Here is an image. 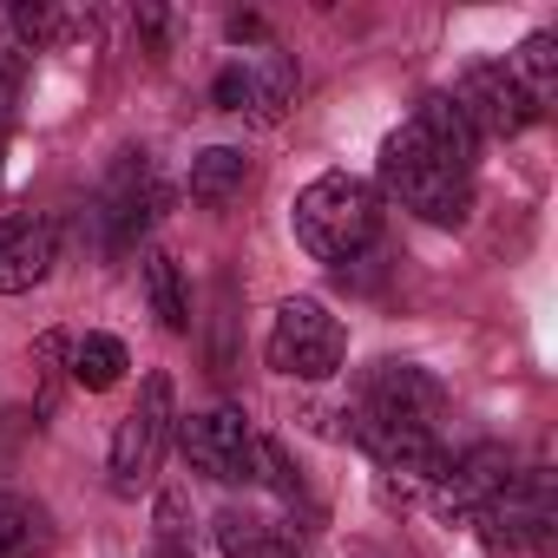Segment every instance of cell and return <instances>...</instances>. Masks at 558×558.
Returning a JSON list of instances; mask_svg holds the SVG:
<instances>
[{
    "mask_svg": "<svg viewBox=\"0 0 558 558\" xmlns=\"http://www.w3.org/2000/svg\"><path fill=\"white\" fill-rule=\"evenodd\" d=\"M381 178H388V191L401 197V210H414V217H427V223H440V230L466 223V210H473V178L447 171V165L421 145L414 125H401V132L381 145Z\"/></svg>",
    "mask_w": 558,
    "mask_h": 558,
    "instance_id": "obj_2",
    "label": "cell"
},
{
    "mask_svg": "<svg viewBox=\"0 0 558 558\" xmlns=\"http://www.w3.org/2000/svg\"><path fill=\"white\" fill-rule=\"evenodd\" d=\"M230 40H263V21H250V14H236V21H230Z\"/></svg>",
    "mask_w": 558,
    "mask_h": 558,
    "instance_id": "obj_21",
    "label": "cell"
},
{
    "mask_svg": "<svg viewBox=\"0 0 558 558\" xmlns=\"http://www.w3.org/2000/svg\"><path fill=\"white\" fill-rule=\"evenodd\" d=\"M447 408V388L421 368V362H381L368 375V421H388V427H434Z\"/></svg>",
    "mask_w": 558,
    "mask_h": 558,
    "instance_id": "obj_8",
    "label": "cell"
},
{
    "mask_svg": "<svg viewBox=\"0 0 558 558\" xmlns=\"http://www.w3.org/2000/svg\"><path fill=\"white\" fill-rule=\"evenodd\" d=\"M119 375H125V342H119V336H86V342L73 349V381H80L86 395L119 388Z\"/></svg>",
    "mask_w": 558,
    "mask_h": 558,
    "instance_id": "obj_17",
    "label": "cell"
},
{
    "mask_svg": "<svg viewBox=\"0 0 558 558\" xmlns=\"http://www.w3.org/2000/svg\"><path fill=\"white\" fill-rule=\"evenodd\" d=\"M60 263V230L53 223H8L0 230V296L40 290Z\"/></svg>",
    "mask_w": 558,
    "mask_h": 558,
    "instance_id": "obj_10",
    "label": "cell"
},
{
    "mask_svg": "<svg viewBox=\"0 0 558 558\" xmlns=\"http://www.w3.org/2000/svg\"><path fill=\"white\" fill-rule=\"evenodd\" d=\"M171 427H178V414H171V375H145V388H138V408L119 421V434H112V453H106L112 493H138V486L158 473Z\"/></svg>",
    "mask_w": 558,
    "mask_h": 558,
    "instance_id": "obj_4",
    "label": "cell"
},
{
    "mask_svg": "<svg viewBox=\"0 0 558 558\" xmlns=\"http://www.w3.org/2000/svg\"><path fill=\"white\" fill-rule=\"evenodd\" d=\"M243 184H250V158L236 151V145H210V151H197L191 158V197L197 204H230V197H243Z\"/></svg>",
    "mask_w": 558,
    "mask_h": 558,
    "instance_id": "obj_13",
    "label": "cell"
},
{
    "mask_svg": "<svg viewBox=\"0 0 558 558\" xmlns=\"http://www.w3.org/2000/svg\"><path fill=\"white\" fill-rule=\"evenodd\" d=\"M151 558H191V545H184V538H158V551H151Z\"/></svg>",
    "mask_w": 558,
    "mask_h": 558,
    "instance_id": "obj_22",
    "label": "cell"
},
{
    "mask_svg": "<svg viewBox=\"0 0 558 558\" xmlns=\"http://www.w3.org/2000/svg\"><path fill=\"white\" fill-rule=\"evenodd\" d=\"M506 73H512V80H519V86L538 99V86H551V80H558V40H551V34H532Z\"/></svg>",
    "mask_w": 558,
    "mask_h": 558,
    "instance_id": "obj_18",
    "label": "cell"
},
{
    "mask_svg": "<svg viewBox=\"0 0 558 558\" xmlns=\"http://www.w3.org/2000/svg\"><path fill=\"white\" fill-rule=\"evenodd\" d=\"M243 73H250V106H243V112H250L256 125H276V119L296 106V60H290V53L269 47V53H256Z\"/></svg>",
    "mask_w": 558,
    "mask_h": 558,
    "instance_id": "obj_12",
    "label": "cell"
},
{
    "mask_svg": "<svg viewBox=\"0 0 558 558\" xmlns=\"http://www.w3.org/2000/svg\"><path fill=\"white\" fill-rule=\"evenodd\" d=\"M263 355H269L276 375L329 381V375L342 368V355H349V336H342V323H336L316 296H290L283 310H276V323H269Z\"/></svg>",
    "mask_w": 558,
    "mask_h": 558,
    "instance_id": "obj_3",
    "label": "cell"
},
{
    "mask_svg": "<svg viewBox=\"0 0 558 558\" xmlns=\"http://www.w3.org/2000/svg\"><path fill=\"white\" fill-rule=\"evenodd\" d=\"M158 538H184V499L158 493Z\"/></svg>",
    "mask_w": 558,
    "mask_h": 558,
    "instance_id": "obj_20",
    "label": "cell"
},
{
    "mask_svg": "<svg viewBox=\"0 0 558 558\" xmlns=\"http://www.w3.org/2000/svg\"><path fill=\"white\" fill-rule=\"evenodd\" d=\"M210 99H217L223 112H243V106H250V73H243V66H223L217 86H210Z\"/></svg>",
    "mask_w": 558,
    "mask_h": 558,
    "instance_id": "obj_19",
    "label": "cell"
},
{
    "mask_svg": "<svg viewBox=\"0 0 558 558\" xmlns=\"http://www.w3.org/2000/svg\"><path fill=\"white\" fill-rule=\"evenodd\" d=\"M453 99H460V112H466V125H473L480 138H519V132L538 119V99H532L506 66H473Z\"/></svg>",
    "mask_w": 558,
    "mask_h": 558,
    "instance_id": "obj_7",
    "label": "cell"
},
{
    "mask_svg": "<svg viewBox=\"0 0 558 558\" xmlns=\"http://www.w3.org/2000/svg\"><path fill=\"white\" fill-rule=\"evenodd\" d=\"M47 538H53V525L34 499H0V558H40Z\"/></svg>",
    "mask_w": 558,
    "mask_h": 558,
    "instance_id": "obj_16",
    "label": "cell"
},
{
    "mask_svg": "<svg viewBox=\"0 0 558 558\" xmlns=\"http://www.w3.org/2000/svg\"><path fill=\"white\" fill-rule=\"evenodd\" d=\"M145 296H151V316L171 329V336H184L191 329V296H184V276H178V256H145Z\"/></svg>",
    "mask_w": 558,
    "mask_h": 558,
    "instance_id": "obj_15",
    "label": "cell"
},
{
    "mask_svg": "<svg viewBox=\"0 0 558 558\" xmlns=\"http://www.w3.org/2000/svg\"><path fill=\"white\" fill-rule=\"evenodd\" d=\"M165 184H158V165L145 158V151H125L119 165H112V178H106V191H99V223H106V250H132L151 223H158V210H165Z\"/></svg>",
    "mask_w": 558,
    "mask_h": 558,
    "instance_id": "obj_5",
    "label": "cell"
},
{
    "mask_svg": "<svg viewBox=\"0 0 558 558\" xmlns=\"http://www.w3.org/2000/svg\"><path fill=\"white\" fill-rule=\"evenodd\" d=\"M0 158H8V125H0Z\"/></svg>",
    "mask_w": 558,
    "mask_h": 558,
    "instance_id": "obj_23",
    "label": "cell"
},
{
    "mask_svg": "<svg viewBox=\"0 0 558 558\" xmlns=\"http://www.w3.org/2000/svg\"><path fill=\"white\" fill-rule=\"evenodd\" d=\"M414 132H421V145H427V151H434L447 171L473 178L480 132L466 125V112H460V99H453V93H427V99H421V112H414Z\"/></svg>",
    "mask_w": 558,
    "mask_h": 558,
    "instance_id": "obj_11",
    "label": "cell"
},
{
    "mask_svg": "<svg viewBox=\"0 0 558 558\" xmlns=\"http://www.w3.org/2000/svg\"><path fill=\"white\" fill-rule=\"evenodd\" d=\"M178 440H184V460H191L204 480H217V486H250V480H256V434H250V421H243L236 408L191 414V421L178 427Z\"/></svg>",
    "mask_w": 558,
    "mask_h": 558,
    "instance_id": "obj_6",
    "label": "cell"
},
{
    "mask_svg": "<svg viewBox=\"0 0 558 558\" xmlns=\"http://www.w3.org/2000/svg\"><path fill=\"white\" fill-rule=\"evenodd\" d=\"M217 545H223V558H303L283 532H269L256 512H217Z\"/></svg>",
    "mask_w": 558,
    "mask_h": 558,
    "instance_id": "obj_14",
    "label": "cell"
},
{
    "mask_svg": "<svg viewBox=\"0 0 558 558\" xmlns=\"http://www.w3.org/2000/svg\"><path fill=\"white\" fill-rule=\"evenodd\" d=\"M349 434L375 453V466H381V473H408V480H427V486H440V480H447V453H440L434 427H388V421L355 414V427H349Z\"/></svg>",
    "mask_w": 558,
    "mask_h": 558,
    "instance_id": "obj_9",
    "label": "cell"
},
{
    "mask_svg": "<svg viewBox=\"0 0 558 558\" xmlns=\"http://www.w3.org/2000/svg\"><path fill=\"white\" fill-rule=\"evenodd\" d=\"M375 236H381V197H375L368 178L323 171V178L296 197V243H303L316 263H355Z\"/></svg>",
    "mask_w": 558,
    "mask_h": 558,
    "instance_id": "obj_1",
    "label": "cell"
}]
</instances>
